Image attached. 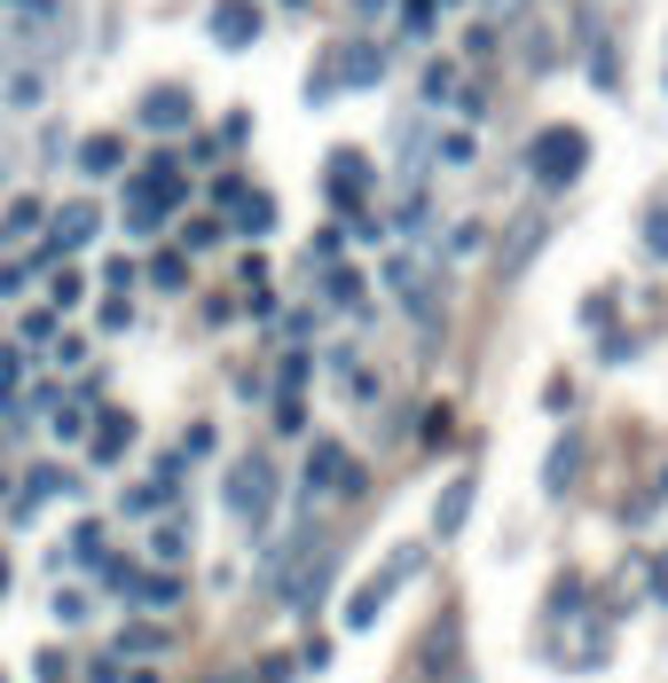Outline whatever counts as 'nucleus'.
I'll use <instances>...</instances> for the list:
<instances>
[{
    "label": "nucleus",
    "mask_w": 668,
    "mask_h": 683,
    "mask_svg": "<svg viewBox=\"0 0 668 683\" xmlns=\"http://www.w3.org/2000/svg\"><path fill=\"white\" fill-rule=\"evenodd\" d=\"M95 236H103V213H95V197H79V205H63V213L48 220V236L32 244V260H24V268H32V276H48V268H63V260H71V251H88Z\"/></svg>",
    "instance_id": "f257e3e1"
},
{
    "label": "nucleus",
    "mask_w": 668,
    "mask_h": 683,
    "mask_svg": "<svg viewBox=\"0 0 668 683\" xmlns=\"http://www.w3.org/2000/svg\"><path fill=\"white\" fill-rule=\"evenodd\" d=\"M527 165H535L543 189H566L582 165H590V134H582V126H543L535 149H527Z\"/></svg>",
    "instance_id": "f03ea898"
},
{
    "label": "nucleus",
    "mask_w": 668,
    "mask_h": 683,
    "mask_svg": "<svg viewBox=\"0 0 668 683\" xmlns=\"http://www.w3.org/2000/svg\"><path fill=\"white\" fill-rule=\"evenodd\" d=\"M417 566H425V550H393V558H386V566H378V573H370V581L347 597V629H370V621L393 606V589H401Z\"/></svg>",
    "instance_id": "7ed1b4c3"
},
{
    "label": "nucleus",
    "mask_w": 668,
    "mask_h": 683,
    "mask_svg": "<svg viewBox=\"0 0 668 683\" xmlns=\"http://www.w3.org/2000/svg\"><path fill=\"white\" fill-rule=\"evenodd\" d=\"M228 510H236L244 527H268V510H276V464L268 456H244L228 472Z\"/></svg>",
    "instance_id": "20e7f679"
},
{
    "label": "nucleus",
    "mask_w": 668,
    "mask_h": 683,
    "mask_svg": "<svg viewBox=\"0 0 668 683\" xmlns=\"http://www.w3.org/2000/svg\"><path fill=\"white\" fill-rule=\"evenodd\" d=\"M307 495H362V464L339 441H315L307 448Z\"/></svg>",
    "instance_id": "39448f33"
},
{
    "label": "nucleus",
    "mask_w": 668,
    "mask_h": 683,
    "mask_svg": "<svg viewBox=\"0 0 668 683\" xmlns=\"http://www.w3.org/2000/svg\"><path fill=\"white\" fill-rule=\"evenodd\" d=\"M189 197V182H182V165L174 157H157V165H142V174L126 182V205H150L157 220H174V205Z\"/></svg>",
    "instance_id": "423d86ee"
},
{
    "label": "nucleus",
    "mask_w": 668,
    "mask_h": 683,
    "mask_svg": "<svg viewBox=\"0 0 668 683\" xmlns=\"http://www.w3.org/2000/svg\"><path fill=\"white\" fill-rule=\"evenodd\" d=\"M322 182H330V205H362V189H370V157L362 149H330V165H322Z\"/></svg>",
    "instance_id": "0eeeda50"
},
{
    "label": "nucleus",
    "mask_w": 668,
    "mask_h": 683,
    "mask_svg": "<svg viewBox=\"0 0 668 683\" xmlns=\"http://www.w3.org/2000/svg\"><path fill=\"white\" fill-rule=\"evenodd\" d=\"M197 118V95L189 87H150L142 95V126H157V134H182Z\"/></svg>",
    "instance_id": "6e6552de"
},
{
    "label": "nucleus",
    "mask_w": 668,
    "mask_h": 683,
    "mask_svg": "<svg viewBox=\"0 0 668 683\" xmlns=\"http://www.w3.org/2000/svg\"><path fill=\"white\" fill-rule=\"evenodd\" d=\"M126 448H134V416H126V408H103V416L88 424V456H95V464H119Z\"/></svg>",
    "instance_id": "1a4fd4ad"
},
{
    "label": "nucleus",
    "mask_w": 668,
    "mask_h": 683,
    "mask_svg": "<svg viewBox=\"0 0 668 683\" xmlns=\"http://www.w3.org/2000/svg\"><path fill=\"white\" fill-rule=\"evenodd\" d=\"M330 71H339L330 87H378V79H386V48L354 40V48H339V63H330Z\"/></svg>",
    "instance_id": "9d476101"
},
{
    "label": "nucleus",
    "mask_w": 668,
    "mask_h": 683,
    "mask_svg": "<svg viewBox=\"0 0 668 683\" xmlns=\"http://www.w3.org/2000/svg\"><path fill=\"white\" fill-rule=\"evenodd\" d=\"M213 40L220 48H253L260 40V9H253V0H220V9H213Z\"/></svg>",
    "instance_id": "9b49d317"
},
{
    "label": "nucleus",
    "mask_w": 668,
    "mask_h": 683,
    "mask_svg": "<svg viewBox=\"0 0 668 683\" xmlns=\"http://www.w3.org/2000/svg\"><path fill=\"white\" fill-rule=\"evenodd\" d=\"M48 103V71L40 63H9V79H0V111H40Z\"/></svg>",
    "instance_id": "f8f14e48"
},
{
    "label": "nucleus",
    "mask_w": 668,
    "mask_h": 683,
    "mask_svg": "<svg viewBox=\"0 0 668 683\" xmlns=\"http://www.w3.org/2000/svg\"><path fill=\"white\" fill-rule=\"evenodd\" d=\"M48 495H79V479H71L63 464H32V472H24V495H17V519H32Z\"/></svg>",
    "instance_id": "ddd939ff"
},
{
    "label": "nucleus",
    "mask_w": 668,
    "mask_h": 683,
    "mask_svg": "<svg viewBox=\"0 0 668 683\" xmlns=\"http://www.w3.org/2000/svg\"><path fill=\"white\" fill-rule=\"evenodd\" d=\"M386 283L417 307V314H425L433 322V276H425V260H409V251H401V260H386Z\"/></svg>",
    "instance_id": "4468645a"
},
{
    "label": "nucleus",
    "mask_w": 668,
    "mask_h": 683,
    "mask_svg": "<svg viewBox=\"0 0 668 683\" xmlns=\"http://www.w3.org/2000/svg\"><path fill=\"white\" fill-rule=\"evenodd\" d=\"M79 174H95V182L126 174V142L119 134H88V142H79Z\"/></svg>",
    "instance_id": "2eb2a0df"
},
{
    "label": "nucleus",
    "mask_w": 668,
    "mask_h": 683,
    "mask_svg": "<svg viewBox=\"0 0 668 683\" xmlns=\"http://www.w3.org/2000/svg\"><path fill=\"white\" fill-rule=\"evenodd\" d=\"M9 9V24L17 32H40V40H55L63 32V0H0Z\"/></svg>",
    "instance_id": "dca6fc26"
},
{
    "label": "nucleus",
    "mask_w": 668,
    "mask_h": 683,
    "mask_svg": "<svg viewBox=\"0 0 668 683\" xmlns=\"http://www.w3.org/2000/svg\"><path fill=\"white\" fill-rule=\"evenodd\" d=\"M126 597H134V606H150V613H165V606H182V581L174 573H134Z\"/></svg>",
    "instance_id": "f3484780"
},
{
    "label": "nucleus",
    "mask_w": 668,
    "mask_h": 683,
    "mask_svg": "<svg viewBox=\"0 0 668 683\" xmlns=\"http://www.w3.org/2000/svg\"><path fill=\"white\" fill-rule=\"evenodd\" d=\"M32 228H48V205L40 197H17L9 213H0V244H24Z\"/></svg>",
    "instance_id": "a211bd4d"
},
{
    "label": "nucleus",
    "mask_w": 668,
    "mask_h": 683,
    "mask_svg": "<svg viewBox=\"0 0 668 683\" xmlns=\"http://www.w3.org/2000/svg\"><path fill=\"white\" fill-rule=\"evenodd\" d=\"M71 558H79V566H103V558H111V527H103V519H79V527H71Z\"/></svg>",
    "instance_id": "6ab92c4d"
},
{
    "label": "nucleus",
    "mask_w": 668,
    "mask_h": 683,
    "mask_svg": "<svg viewBox=\"0 0 668 683\" xmlns=\"http://www.w3.org/2000/svg\"><path fill=\"white\" fill-rule=\"evenodd\" d=\"M472 487H480L472 472H464V479H449V495H441V510H433V527H441V535H456V527H464V510H472Z\"/></svg>",
    "instance_id": "aec40b11"
},
{
    "label": "nucleus",
    "mask_w": 668,
    "mask_h": 683,
    "mask_svg": "<svg viewBox=\"0 0 668 683\" xmlns=\"http://www.w3.org/2000/svg\"><path fill=\"white\" fill-rule=\"evenodd\" d=\"M228 213H236V228H244V236H268V228H276V205H268L260 189H244Z\"/></svg>",
    "instance_id": "412c9836"
},
{
    "label": "nucleus",
    "mask_w": 668,
    "mask_h": 683,
    "mask_svg": "<svg viewBox=\"0 0 668 683\" xmlns=\"http://www.w3.org/2000/svg\"><path fill=\"white\" fill-rule=\"evenodd\" d=\"M48 433L55 441H88V401H55L48 408Z\"/></svg>",
    "instance_id": "4be33fe9"
},
{
    "label": "nucleus",
    "mask_w": 668,
    "mask_h": 683,
    "mask_svg": "<svg viewBox=\"0 0 668 683\" xmlns=\"http://www.w3.org/2000/svg\"><path fill=\"white\" fill-rule=\"evenodd\" d=\"M55 621H63V629H88V621H95V597H88V589H55Z\"/></svg>",
    "instance_id": "5701e85b"
},
{
    "label": "nucleus",
    "mask_w": 668,
    "mask_h": 683,
    "mask_svg": "<svg viewBox=\"0 0 668 683\" xmlns=\"http://www.w3.org/2000/svg\"><path fill=\"white\" fill-rule=\"evenodd\" d=\"M150 558H165V566H174V558H189V527H182V519H165V527L150 535Z\"/></svg>",
    "instance_id": "b1692460"
},
{
    "label": "nucleus",
    "mask_w": 668,
    "mask_h": 683,
    "mask_svg": "<svg viewBox=\"0 0 668 683\" xmlns=\"http://www.w3.org/2000/svg\"><path fill=\"white\" fill-rule=\"evenodd\" d=\"M150 283H157V291H182V283H189V260H182V251H157V260H150Z\"/></svg>",
    "instance_id": "393cba45"
},
{
    "label": "nucleus",
    "mask_w": 668,
    "mask_h": 683,
    "mask_svg": "<svg viewBox=\"0 0 668 683\" xmlns=\"http://www.w3.org/2000/svg\"><path fill=\"white\" fill-rule=\"evenodd\" d=\"M574 464H582V448H574V441H558V448H551V464H543V479H551V495H566V479H574Z\"/></svg>",
    "instance_id": "a878e982"
},
{
    "label": "nucleus",
    "mask_w": 668,
    "mask_h": 683,
    "mask_svg": "<svg viewBox=\"0 0 668 683\" xmlns=\"http://www.w3.org/2000/svg\"><path fill=\"white\" fill-rule=\"evenodd\" d=\"M322 291H330V307H362V276H354V268H330Z\"/></svg>",
    "instance_id": "bb28decb"
},
{
    "label": "nucleus",
    "mask_w": 668,
    "mask_h": 683,
    "mask_svg": "<svg viewBox=\"0 0 668 683\" xmlns=\"http://www.w3.org/2000/svg\"><path fill=\"white\" fill-rule=\"evenodd\" d=\"M55 322H63L55 307H32V314H24L17 330H24V346H55Z\"/></svg>",
    "instance_id": "cd10ccee"
},
{
    "label": "nucleus",
    "mask_w": 668,
    "mask_h": 683,
    "mask_svg": "<svg viewBox=\"0 0 668 683\" xmlns=\"http://www.w3.org/2000/svg\"><path fill=\"white\" fill-rule=\"evenodd\" d=\"M79 291H88V283H79L71 268H48V307L63 314V307H79Z\"/></svg>",
    "instance_id": "c85d7f7f"
},
{
    "label": "nucleus",
    "mask_w": 668,
    "mask_h": 683,
    "mask_svg": "<svg viewBox=\"0 0 668 683\" xmlns=\"http://www.w3.org/2000/svg\"><path fill=\"white\" fill-rule=\"evenodd\" d=\"M119 652H126V660H150V652H165V629H126Z\"/></svg>",
    "instance_id": "c756f323"
},
{
    "label": "nucleus",
    "mask_w": 668,
    "mask_h": 683,
    "mask_svg": "<svg viewBox=\"0 0 668 683\" xmlns=\"http://www.w3.org/2000/svg\"><path fill=\"white\" fill-rule=\"evenodd\" d=\"M535 244H543V220H520V228H512V251H504V268H520Z\"/></svg>",
    "instance_id": "7c9ffc66"
},
{
    "label": "nucleus",
    "mask_w": 668,
    "mask_h": 683,
    "mask_svg": "<svg viewBox=\"0 0 668 683\" xmlns=\"http://www.w3.org/2000/svg\"><path fill=\"white\" fill-rule=\"evenodd\" d=\"M645 251H652V260H668V205L645 213Z\"/></svg>",
    "instance_id": "2f4dec72"
},
{
    "label": "nucleus",
    "mask_w": 668,
    "mask_h": 683,
    "mask_svg": "<svg viewBox=\"0 0 668 683\" xmlns=\"http://www.w3.org/2000/svg\"><path fill=\"white\" fill-rule=\"evenodd\" d=\"M425 95H433V103H449V95H464V87H456V63H433V71H425Z\"/></svg>",
    "instance_id": "473e14b6"
},
{
    "label": "nucleus",
    "mask_w": 668,
    "mask_h": 683,
    "mask_svg": "<svg viewBox=\"0 0 668 683\" xmlns=\"http://www.w3.org/2000/svg\"><path fill=\"white\" fill-rule=\"evenodd\" d=\"M433 17H441V0H409V9H401V32H433Z\"/></svg>",
    "instance_id": "72a5a7b5"
},
{
    "label": "nucleus",
    "mask_w": 668,
    "mask_h": 683,
    "mask_svg": "<svg viewBox=\"0 0 668 683\" xmlns=\"http://www.w3.org/2000/svg\"><path fill=\"white\" fill-rule=\"evenodd\" d=\"M24 377V346H0V385H17Z\"/></svg>",
    "instance_id": "f704fd0d"
},
{
    "label": "nucleus",
    "mask_w": 668,
    "mask_h": 683,
    "mask_svg": "<svg viewBox=\"0 0 668 683\" xmlns=\"http://www.w3.org/2000/svg\"><path fill=\"white\" fill-rule=\"evenodd\" d=\"M24 283H32V268H24V260H9V268H0V299H9V291H24Z\"/></svg>",
    "instance_id": "c9c22d12"
},
{
    "label": "nucleus",
    "mask_w": 668,
    "mask_h": 683,
    "mask_svg": "<svg viewBox=\"0 0 668 683\" xmlns=\"http://www.w3.org/2000/svg\"><path fill=\"white\" fill-rule=\"evenodd\" d=\"M119 675H126L119 660H95V668H88V683H119Z\"/></svg>",
    "instance_id": "e433bc0d"
},
{
    "label": "nucleus",
    "mask_w": 668,
    "mask_h": 683,
    "mask_svg": "<svg viewBox=\"0 0 668 683\" xmlns=\"http://www.w3.org/2000/svg\"><path fill=\"white\" fill-rule=\"evenodd\" d=\"M527 9V0H487V17H520Z\"/></svg>",
    "instance_id": "4c0bfd02"
},
{
    "label": "nucleus",
    "mask_w": 668,
    "mask_h": 683,
    "mask_svg": "<svg viewBox=\"0 0 668 683\" xmlns=\"http://www.w3.org/2000/svg\"><path fill=\"white\" fill-rule=\"evenodd\" d=\"M652 597H668V558H652Z\"/></svg>",
    "instance_id": "58836bf2"
},
{
    "label": "nucleus",
    "mask_w": 668,
    "mask_h": 683,
    "mask_svg": "<svg viewBox=\"0 0 668 683\" xmlns=\"http://www.w3.org/2000/svg\"><path fill=\"white\" fill-rule=\"evenodd\" d=\"M119 683H157V668H126V675H119Z\"/></svg>",
    "instance_id": "ea45409f"
},
{
    "label": "nucleus",
    "mask_w": 668,
    "mask_h": 683,
    "mask_svg": "<svg viewBox=\"0 0 668 683\" xmlns=\"http://www.w3.org/2000/svg\"><path fill=\"white\" fill-rule=\"evenodd\" d=\"M0 189H9V165H0Z\"/></svg>",
    "instance_id": "a19ab883"
}]
</instances>
